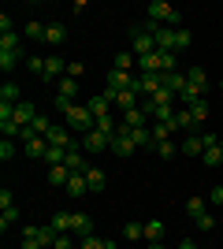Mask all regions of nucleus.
Here are the masks:
<instances>
[{"instance_id": "50", "label": "nucleus", "mask_w": 223, "mask_h": 249, "mask_svg": "<svg viewBox=\"0 0 223 249\" xmlns=\"http://www.w3.org/2000/svg\"><path fill=\"white\" fill-rule=\"evenodd\" d=\"M220 86H223V82H220Z\"/></svg>"}, {"instance_id": "43", "label": "nucleus", "mask_w": 223, "mask_h": 249, "mask_svg": "<svg viewBox=\"0 0 223 249\" xmlns=\"http://www.w3.org/2000/svg\"><path fill=\"white\" fill-rule=\"evenodd\" d=\"M78 74H86L82 63H67V78H78Z\"/></svg>"}, {"instance_id": "3", "label": "nucleus", "mask_w": 223, "mask_h": 249, "mask_svg": "<svg viewBox=\"0 0 223 249\" xmlns=\"http://www.w3.org/2000/svg\"><path fill=\"white\" fill-rule=\"evenodd\" d=\"M130 52H134V56L156 52V37H153L149 30H141V26H134V30H130Z\"/></svg>"}, {"instance_id": "15", "label": "nucleus", "mask_w": 223, "mask_h": 249, "mask_svg": "<svg viewBox=\"0 0 223 249\" xmlns=\"http://www.w3.org/2000/svg\"><path fill=\"white\" fill-rule=\"evenodd\" d=\"M22 153L34 156V160H41L45 164V153H49V142L45 138H34V142H22Z\"/></svg>"}, {"instance_id": "27", "label": "nucleus", "mask_w": 223, "mask_h": 249, "mask_svg": "<svg viewBox=\"0 0 223 249\" xmlns=\"http://www.w3.org/2000/svg\"><path fill=\"white\" fill-rule=\"evenodd\" d=\"M22 60H26L22 52H0V71H15Z\"/></svg>"}, {"instance_id": "18", "label": "nucleus", "mask_w": 223, "mask_h": 249, "mask_svg": "<svg viewBox=\"0 0 223 249\" xmlns=\"http://www.w3.org/2000/svg\"><path fill=\"white\" fill-rule=\"evenodd\" d=\"M22 34H26L30 41H45V34H49V22H41V19H30L26 26H22Z\"/></svg>"}, {"instance_id": "39", "label": "nucleus", "mask_w": 223, "mask_h": 249, "mask_svg": "<svg viewBox=\"0 0 223 249\" xmlns=\"http://www.w3.org/2000/svg\"><path fill=\"white\" fill-rule=\"evenodd\" d=\"M11 156H15V142L4 138V142H0V160H11Z\"/></svg>"}, {"instance_id": "7", "label": "nucleus", "mask_w": 223, "mask_h": 249, "mask_svg": "<svg viewBox=\"0 0 223 249\" xmlns=\"http://www.w3.org/2000/svg\"><path fill=\"white\" fill-rule=\"evenodd\" d=\"M71 234L78 242L89 238V234H93V216H86V212H71Z\"/></svg>"}, {"instance_id": "41", "label": "nucleus", "mask_w": 223, "mask_h": 249, "mask_svg": "<svg viewBox=\"0 0 223 249\" xmlns=\"http://www.w3.org/2000/svg\"><path fill=\"white\" fill-rule=\"evenodd\" d=\"M15 205V194H11V190H0V208H11Z\"/></svg>"}, {"instance_id": "38", "label": "nucleus", "mask_w": 223, "mask_h": 249, "mask_svg": "<svg viewBox=\"0 0 223 249\" xmlns=\"http://www.w3.org/2000/svg\"><path fill=\"white\" fill-rule=\"evenodd\" d=\"M193 223H197V231H212L216 227V216H212V212H205V216H197Z\"/></svg>"}, {"instance_id": "17", "label": "nucleus", "mask_w": 223, "mask_h": 249, "mask_svg": "<svg viewBox=\"0 0 223 249\" xmlns=\"http://www.w3.org/2000/svg\"><path fill=\"white\" fill-rule=\"evenodd\" d=\"M86 182H89V194H101V190L108 186V175L101 167H89V171H86Z\"/></svg>"}, {"instance_id": "12", "label": "nucleus", "mask_w": 223, "mask_h": 249, "mask_svg": "<svg viewBox=\"0 0 223 249\" xmlns=\"http://www.w3.org/2000/svg\"><path fill=\"white\" fill-rule=\"evenodd\" d=\"M108 149H112L116 156H130V153H138V145H134V138H130V134H123V130H119V134L112 138V145H108Z\"/></svg>"}, {"instance_id": "16", "label": "nucleus", "mask_w": 223, "mask_h": 249, "mask_svg": "<svg viewBox=\"0 0 223 249\" xmlns=\"http://www.w3.org/2000/svg\"><path fill=\"white\" fill-rule=\"evenodd\" d=\"M64 190H67V197H86V194H89V182H86V175H71Z\"/></svg>"}, {"instance_id": "2", "label": "nucleus", "mask_w": 223, "mask_h": 249, "mask_svg": "<svg viewBox=\"0 0 223 249\" xmlns=\"http://www.w3.org/2000/svg\"><path fill=\"white\" fill-rule=\"evenodd\" d=\"M64 115H67V126H71V130H82V134H89V130L97 126V119L89 115V108H86V104H71Z\"/></svg>"}, {"instance_id": "1", "label": "nucleus", "mask_w": 223, "mask_h": 249, "mask_svg": "<svg viewBox=\"0 0 223 249\" xmlns=\"http://www.w3.org/2000/svg\"><path fill=\"white\" fill-rule=\"evenodd\" d=\"M149 22H156V26H171V30H179L182 26V15L171 8L168 0H153L149 4Z\"/></svg>"}, {"instance_id": "4", "label": "nucleus", "mask_w": 223, "mask_h": 249, "mask_svg": "<svg viewBox=\"0 0 223 249\" xmlns=\"http://www.w3.org/2000/svg\"><path fill=\"white\" fill-rule=\"evenodd\" d=\"M78 145H82V153H104L108 145H112V138L108 134H101V130H89V134H82V142H78Z\"/></svg>"}, {"instance_id": "45", "label": "nucleus", "mask_w": 223, "mask_h": 249, "mask_svg": "<svg viewBox=\"0 0 223 249\" xmlns=\"http://www.w3.org/2000/svg\"><path fill=\"white\" fill-rule=\"evenodd\" d=\"M208 201H212V205H223V186H216L212 194H208Z\"/></svg>"}, {"instance_id": "9", "label": "nucleus", "mask_w": 223, "mask_h": 249, "mask_svg": "<svg viewBox=\"0 0 223 249\" xmlns=\"http://www.w3.org/2000/svg\"><path fill=\"white\" fill-rule=\"evenodd\" d=\"M64 167L71 171V175H86V171H89L93 164H89V160H86V156L78 153V149H67V160H64Z\"/></svg>"}, {"instance_id": "35", "label": "nucleus", "mask_w": 223, "mask_h": 249, "mask_svg": "<svg viewBox=\"0 0 223 249\" xmlns=\"http://www.w3.org/2000/svg\"><path fill=\"white\" fill-rule=\"evenodd\" d=\"M26 67H30L37 78H45V56H26Z\"/></svg>"}, {"instance_id": "24", "label": "nucleus", "mask_w": 223, "mask_h": 249, "mask_svg": "<svg viewBox=\"0 0 223 249\" xmlns=\"http://www.w3.org/2000/svg\"><path fill=\"white\" fill-rule=\"evenodd\" d=\"M205 212H208V201H205V197H186V216H190V219L205 216Z\"/></svg>"}, {"instance_id": "6", "label": "nucleus", "mask_w": 223, "mask_h": 249, "mask_svg": "<svg viewBox=\"0 0 223 249\" xmlns=\"http://www.w3.org/2000/svg\"><path fill=\"white\" fill-rule=\"evenodd\" d=\"M134 82H138V74L108 71V86H104V89H112V93H123V89H134Z\"/></svg>"}, {"instance_id": "28", "label": "nucleus", "mask_w": 223, "mask_h": 249, "mask_svg": "<svg viewBox=\"0 0 223 249\" xmlns=\"http://www.w3.org/2000/svg\"><path fill=\"white\" fill-rule=\"evenodd\" d=\"M164 238V219H149L145 223V242H160Z\"/></svg>"}, {"instance_id": "20", "label": "nucleus", "mask_w": 223, "mask_h": 249, "mask_svg": "<svg viewBox=\"0 0 223 249\" xmlns=\"http://www.w3.org/2000/svg\"><path fill=\"white\" fill-rule=\"evenodd\" d=\"M186 82H190L193 89L208 93V74H205V67H190V71H186Z\"/></svg>"}, {"instance_id": "30", "label": "nucleus", "mask_w": 223, "mask_h": 249, "mask_svg": "<svg viewBox=\"0 0 223 249\" xmlns=\"http://www.w3.org/2000/svg\"><path fill=\"white\" fill-rule=\"evenodd\" d=\"M201 164H205V167H220V164H223V149H220V145H212V149H205V156H201Z\"/></svg>"}, {"instance_id": "48", "label": "nucleus", "mask_w": 223, "mask_h": 249, "mask_svg": "<svg viewBox=\"0 0 223 249\" xmlns=\"http://www.w3.org/2000/svg\"><path fill=\"white\" fill-rule=\"evenodd\" d=\"M149 249H164V242H149Z\"/></svg>"}, {"instance_id": "44", "label": "nucleus", "mask_w": 223, "mask_h": 249, "mask_svg": "<svg viewBox=\"0 0 223 249\" xmlns=\"http://www.w3.org/2000/svg\"><path fill=\"white\" fill-rule=\"evenodd\" d=\"M71 104H74V101H67V97H60V93H56V112H67Z\"/></svg>"}, {"instance_id": "37", "label": "nucleus", "mask_w": 223, "mask_h": 249, "mask_svg": "<svg viewBox=\"0 0 223 249\" xmlns=\"http://www.w3.org/2000/svg\"><path fill=\"white\" fill-rule=\"evenodd\" d=\"M127 238H130V242L145 238V223H127Z\"/></svg>"}, {"instance_id": "19", "label": "nucleus", "mask_w": 223, "mask_h": 249, "mask_svg": "<svg viewBox=\"0 0 223 249\" xmlns=\"http://www.w3.org/2000/svg\"><path fill=\"white\" fill-rule=\"evenodd\" d=\"M164 89L179 97L182 89H186V74H182V71H171V74H164Z\"/></svg>"}, {"instance_id": "25", "label": "nucleus", "mask_w": 223, "mask_h": 249, "mask_svg": "<svg viewBox=\"0 0 223 249\" xmlns=\"http://www.w3.org/2000/svg\"><path fill=\"white\" fill-rule=\"evenodd\" d=\"M45 178H49V186H67V178H71V171H67V167L60 164V167H49V175H45Z\"/></svg>"}, {"instance_id": "33", "label": "nucleus", "mask_w": 223, "mask_h": 249, "mask_svg": "<svg viewBox=\"0 0 223 249\" xmlns=\"http://www.w3.org/2000/svg\"><path fill=\"white\" fill-rule=\"evenodd\" d=\"M153 153H156V156H160V160H171V156L179 153V145H175V142H160V145H156V149H153Z\"/></svg>"}, {"instance_id": "46", "label": "nucleus", "mask_w": 223, "mask_h": 249, "mask_svg": "<svg viewBox=\"0 0 223 249\" xmlns=\"http://www.w3.org/2000/svg\"><path fill=\"white\" fill-rule=\"evenodd\" d=\"M19 249H45V246H41L37 238H22V246H19Z\"/></svg>"}, {"instance_id": "42", "label": "nucleus", "mask_w": 223, "mask_h": 249, "mask_svg": "<svg viewBox=\"0 0 223 249\" xmlns=\"http://www.w3.org/2000/svg\"><path fill=\"white\" fill-rule=\"evenodd\" d=\"M52 249H71V234H56Z\"/></svg>"}, {"instance_id": "36", "label": "nucleus", "mask_w": 223, "mask_h": 249, "mask_svg": "<svg viewBox=\"0 0 223 249\" xmlns=\"http://www.w3.org/2000/svg\"><path fill=\"white\" fill-rule=\"evenodd\" d=\"M190 112H193V119H197V123H205V119H208V101L190 104Z\"/></svg>"}, {"instance_id": "10", "label": "nucleus", "mask_w": 223, "mask_h": 249, "mask_svg": "<svg viewBox=\"0 0 223 249\" xmlns=\"http://www.w3.org/2000/svg\"><path fill=\"white\" fill-rule=\"evenodd\" d=\"M134 67H138V56H134L130 49L116 52V60H112V71H127V74H138Z\"/></svg>"}, {"instance_id": "23", "label": "nucleus", "mask_w": 223, "mask_h": 249, "mask_svg": "<svg viewBox=\"0 0 223 249\" xmlns=\"http://www.w3.org/2000/svg\"><path fill=\"white\" fill-rule=\"evenodd\" d=\"M49 227H52L56 234H71V212H56V216L49 219Z\"/></svg>"}, {"instance_id": "49", "label": "nucleus", "mask_w": 223, "mask_h": 249, "mask_svg": "<svg viewBox=\"0 0 223 249\" xmlns=\"http://www.w3.org/2000/svg\"><path fill=\"white\" fill-rule=\"evenodd\" d=\"M220 149H223V138H220Z\"/></svg>"}, {"instance_id": "34", "label": "nucleus", "mask_w": 223, "mask_h": 249, "mask_svg": "<svg viewBox=\"0 0 223 249\" xmlns=\"http://www.w3.org/2000/svg\"><path fill=\"white\" fill-rule=\"evenodd\" d=\"M78 249H108V238H97V234H89V238L78 242Z\"/></svg>"}, {"instance_id": "8", "label": "nucleus", "mask_w": 223, "mask_h": 249, "mask_svg": "<svg viewBox=\"0 0 223 249\" xmlns=\"http://www.w3.org/2000/svg\"><path fill=\"white\" fill-rule=\"evenodd\" d=\"M201 134H205V130H201ZM201 134H186V138L179 142V153H182V156H197V160H201V156H205V142H201Z\"/></svg>"}, {"instance_id": "22", "label": "nucleus", "mask_w": 223, "mask_h": 249, "mask_svg": "<svg viewBox=\"0 0 223 249\" xmlns=\"http://www.w3.org/2000/svg\"><path fill=\"white\" fill-rule=\"evenodd\" d=\"M64 41H67V26H64V22H49L45 45H64Z\"/></svg>"}, {"instance_id": "11", "label": "nucleus", "mask_w": 223, "mask_h": 249, "mask_svg": "<svg viewBox=\"0 0 223 249\" xmlns=\"http://www.w3.org/2000/svg\"><path fill=\"white\" fill-rule=\"evenodd\" d=\"M175 126H179V130H186V134H201V123L193 119L190 108H179V112H175Z\"/></svg>"}, {"instance_id": "29", "label": "nucleus", "mask_w": 223, "mask_h": 249, "mask_svg": "<svg viewBox=\"0 0 223 249\" xmlns=\"http://www.w3.org/2000/svg\"><path fill=\"white\" fill-rule=\"evenodd\" d=\"M60 97H67V101H74V97H78V78H60Z\"/></svg>"}, {"instance_id": "5", "label": "nucleus", "mask_w": 223, "mask_h": 249, "mask_svg": "<svg viewBox=\"0 0 223 249\" xmlns=\"http://www.w3.org/2000/svg\"><path fill=\"white\" fill-rule=\"evenodd\" d=\"M45 142L56 145V149H78V142L71 138V130H67V126H56V123H52V130L45 134Z\"/></svg>"}, {"instance_id": "26", "label": "nucleus", "mask_w": 223, "mask_h": 249, "mask_svg": "<svg viewBox=\"0 0 223 249\" xmlns=\"http://www.w3.org/2000/svg\"><path fill=\"white\" fill-rule=\"evenodd\" d=\"M0 52H22V37L19 34H0Z\"/></svg>"}, {"instance_id": "31", "label": "nucleus", "mask_w": 223, "mask_h": 249, "mask_svg": "<svg viewBox=\"0 0 223 249\" xmlns=\"http://www.w3.org/2000/svg\"><path fill=\"white\" fill-rule=\"evenodd\" d=\"M0 101L19 104V86H15V82H4V86H0Z\"/></svg>"}, {"instance_id": "14", "label": "nucleus", "mask_w": 223, "mask_h": 249, "mask_svg": "<svg viewBox=\"0 0 223 249\" xmlns=\"http://www.w3.org/2000/svg\"><path fill=\"white\" fill-rule=\"evenodd\" d=\"M34 119H37V108H34L30 101H19V104H15V123H19V126H30Z\"/></svg>"}, {"instance_id": "13", "label": "nucleus", "mask_w": 223, "mask_h": 249, "mask_svg": "<svg viewBox=\"0 0 223 249\" xmlns=\"http://www.w3.org/2000/svg\"><path fill=\"white\" fill-rule=\"evenodd\" d=\"M67 74V63L60 56H45V82H52V78H64Z\"/></svg>"}, {"instance_id": "40", "label": "nucleus", "mask_w": 223, "mask_h": 249, "mask_svg": "<svg viewBox=\"0 0 223 249\" xmlns=\"http://www.w3.org/2000/svg\"><path fill=\"white\" fill-rule=\"evenodd\" d=\"M0 34H15V19H11L8 11L0 15Z\"/></svg>"}, {"instance_id": "21", "label": "nucleus", "mask_w": 223, "mask_h": 249, "mask_svg": "<svg viewBox=\"0 0 223 249\" xmlns=\"http://www.w3.org/2000/svg\"><path fill=\"white\" fill-rule=\"evenodd\" d=\"M175 130H179V126H175V119H171V123H153V142H171V134H175ZM153 145V149H156Z\"/></svg>"}, {"instance_id": "47", "label": "nucleus", "mask_w": 223, "mask_h": 249, "mask_svg": "<svg viewBox=\"0 0 223 249\" xmlns=\"http://www.w3.org/2000/svg\"><path fill=\"white\" fill-rule=\"evenodd\" d=\"M179 249H201V246H197V242H190V238H182V242H179Z\"/></svg>"}, {"instance_id": "32", "label": "nucleus", "mask_w": 223, "mask_h": 249, "mask_svg": "<svg viewBox=\"0 0 223 249\" xmlns=\"http://www.w3.org/2000/svg\"><path fill=\"white\" fill-rule=\"evenodd\" d=\"M15 219H19V208H15V205H11V208H4V212H0V231L8 234V227L15 223Z\"/></svg>"}]
</instances>
